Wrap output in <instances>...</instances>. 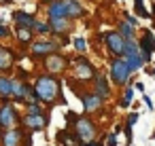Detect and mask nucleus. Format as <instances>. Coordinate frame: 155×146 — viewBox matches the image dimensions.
I'll return each instance as SVG.
<instances>
[{"mask_svg": "<svg viewBox=\"0 0 155 146\" xmlns=\"http://www.w3.org/2000/svg\"><path fill=\"white\" fill-rule=\"evenodd\" d=\"M123 21H125V24H130L132 28L136 26V17H134V15H130V13H125V15H123Z\"/></svg>", "mask_w": 155, "mask_h": 146, "instance_id": "28", "label": "nucleus"}, {"mask_svg": "<svg viewBox=\"0 0 155 146\" xmlns=\"http://www.w3.org/2000/svg\"><path fill=\"white\" fill-rule=\"evenodd\" d=\"M32 30H34V32H41V34H49V32H51V30H49V24H47V21H34Z\"/></svg>", "mask_w": 155, "mask_h": 146, "instance_id": "26", "label": "nucleus"}, {"mask_svg": "<svg viewBox=\"0 0 155 146\" xmlns=\"http://www.w3.org/2000/svg\"><path fill=\"white\" fill-rule=\"evenodd\" d=\"M15 64V53L11 47H5V45H0V72H7L11 70Z\"/></svg>", "mask_w": 155, "mask_h": 146, "instance_id": "17", "label": "nucleus"}, {"mask_svg": "<svg viewBox=\"0 0 155 146\" xmlns=\"http://www.w3.org/2000/svg\"><path fill=\"white\" fill-rule=\"evenodd\" d=\"M24 129L21 127H11L7 131L0 133V144L2 146H21V138H24Z\"/></svg>", "mask_w": 155, "mask_h": 146, "instance_id": "10", "label": "nucleus"}, {"mask_svg": "<svg viewBox=\"0 0 155 146\" xmlns=\"http://www.w3.org/2000/svg\"><path fill=\"white\" fill-rule=\"evenodd\" d=\"M106 146H117V131L108 135V142H106Z\"/></svg>", "mask_w": 155, "mask_h": 146, "instance_id": "30", "label": "nucleus"}, {"mask_svg": "<svg viewBox=\"0 0 155 146\" xmlns=\"http://www.w3.org/2000/svg\"><path fill=\"white\" fill-rule=\"evenodd\" d=\"M19 121H21V129H28V131H41V129L47 127V116H45V114H41V116H36V114H26V116L19 119Z\"/></svg>", "mask_w": 155, "mask_h": 146, "instance_id": "11", "label": "nucleus"}, {"mask_svg": "<svg viewBox=\"0 0 155 146\" xmlns=\"http://www.w3.org/2000/svg\"><path fill=\"white\" fill-rule=\"evenodd\" d=\"M134 11H136V15H140L142 19H149V17H151V13L144 9V0H134Z\"/></svg>", "mask_w": 155, "mask_h": 146, "instance_id": "24", "label": "nucleus"}, {"mask_svg": "<svg viewBox=\"0 0 155 146\" xmlns=\"http://www.w3.org/2000/svg\"><path fill=\"white\" fill-rule=\"evenodd\" d=\"M45 68H47V74L58 76V74H62V72L68 68V62H66V57H64V55L53 53V55L45 57Z\"/></svg>", "mask_w": 155, "mask_h": 146, "instance_id": "8", "label": "nucleus"}, {"mask_svg": "<svg viewBox=\"0 0 155 146\" xmlns=\"http://www.w3.org/2000/svg\"><path fill=\"white\" fill-rule=\"evenodd\" d=\"M17 40H19L21 45H28V43H32V40H34V34H32V30L17 28Z\"/></svg>", "mask_w": 155, "mask_h": 146, "instance_id": "23", "label": "nucleus"}, {"mask_svg": "<svg viewBox=\"0 0 155 146\" xmlns=\"http://www.w3.org/2000/svg\"><path fill=\"white\" fill-rule=\"evenodd\" d=\"M47 24H49V30L55 34V36H66L68 32H70V28H72V21L70 19H47Z\"/></svg>", "mask_w": 155, "mask_h": 146, "instance_id": "14", "label": "nucleus"}, {"mask_svg": "<svg viewBox=\"0 0 155 146\" xmlns=\"http://www.w3.org/2000/svg\"><path fill=\"white\" fill-rule=\"evenodd\" d=\"M26 106H28V114H36V116L45 114V112H43V104H41V102H32V104H26Z\"/></svg>", "mask_w": 155, "mask_h": 146, "instance_id": "25", "label": "nucleus"}, {"mask_svg": "<svg viewBox=\"0 0 155 146\" xmlns=\"http://www.w3.org/2000/svg\"><path fill=\"white\" fill-rule=\"evenodd\" d=\"M72 45H74V49H77L79 53H83V51L87 49V43H85L83 38H74V40H72Z\"/></svg>", "mask_w": 155, "mask_h": 146, "instance_id": "27", "label": "nucleus"}, {"mask_svg": "<svg viewBox=\"0 0 155 146\" xmlns=\"http://www.w3.org/2000/svg\"><path fill=\"white\" fill-rule=\"evenodd\" d=\"M134 87H136V91H140V93H144V85H142V83H134Z\"/></svg>", "mask_w": 155, "mask_h": 146, "instance_id": "35", "label": "nucleus"}, {"mask_svg": "<svg viewBox=\"0 0 155 146\" xmlns=\"http://www.w3.org/2000/svg\"><path fill=\"white\" fill-rule=\"evenodd\" d=\"M123 40H136V32H134V28L130 26V24H125V21H119V28L115 30Z\"/></svg>", "mask_w": 155, "mask_h": 146, "instance_id": "21", "label": "nucleus"}, {"mask_svg": "<svg viewBox=\"0 0 155 146\" xmlns=\"http://www.w3.org/2000/svg\"><path fill=\"white\" fill-rule=\"evenodd\" d=\"M74 76L81 78V81H89V78H94V76H96V68H94V64H91L89 59H85V57H77V59H74Z\"/></svg>", "mask_w": 155, "mask_h": 146, "instance_id": "9", "label": "nucleus"}, {"mask_svg": "<svg viewBox=\"0 0 155 146\" xmlns=\"http://www.w3.org/2000/svg\"><path fill=\"white\" fill-rule=\"evenodd\" d=\"M136 121H138V114H136V112H132V114H127V121H125V125H127V127H132Z\"/></svg>", "mask_w": 155, "mask_h": 146, "instance_id": "29", "label": "nucleus"}, {"mask_svg": "<svg viewBox=\"0 0 155 146\" xmlns=\"http://www.w3.org/2000/svg\"><path fill=\"white\" fill-rule=\"evenodd\" d=\"M11 93H13V78L0 76V97H2V102H11Z\"/></svg>", "mask_w": 155, "mask_h": 146, "instance_id": "20", "label": "nucleus"}, {"mask_svg": "<svg viewBox=\"0 0 155 146\" xmlns=\"http://www.w3.org/2000/svg\"><path fill=\"white\" fill-rule=\"evenodd\" d=\"M30 51H32L34 57H49V55H53V53L60 51V45H58L55 40H45V38H41V40H32Z\"/></svg>", "mask_w": 155, "mask_h": 146, "instance_id": "6", "label": "nucleus"}, {"mask_svg": "<svg viewBox=\"0 0 155 146\" xmlns=\"http://www.w3.org/2000/svg\"><path fill=\"white\" fill-rule=\"evenodd\" d=\"M81 102H83V108H85L89 114L104 108V102H102L98 95H94V93H83V95H81Z\"/></svg>", "mask_w": 155, "mask_h": 146, "instance_id": "16", "label": "nucleus"}, {"mask_svg": "<svg viewBox=\"0 0 155 146\" xmlns=\"http://www.w3.org/2000/svg\"><path fill=\"white\" fill-rule=\"evenodd\" d=\"M47 19H66V11L62 0H51L47 5Z\"/></svg>", "mask_w": 155, "mask_h": 146, "instance_id": "18", "label": "nucleus"}, {"mask_svg": "<svg viewBox=\"0 0 155 146\" xmlns=\"http://www.w3.org/2000/svg\"><path fill=\"white\" fill-rule=\"evenodd\" d=\"M153 138H155V133H153Z\"/></svg>", "mask_w": 155, "mask_h": 146, "instance_id": "37", "label": "nucleus"}, {"mask_svg": "<svg viewBox=\"0 0 155 146\" xmlns=\"http://www.w3.org/2000/svg\"><path fill=\"white\" fill-rule=\"evenodd\" d=\"M96 81H94V95H98L102 102H106L108 97H110V85H108V81L104 78V76H94Z\"/></svg>", "mask_w": 155, "mask_h": 146, "instance_id": "15", "label": "nucleus"}, {"mask_svg": "<svg viewBox=\"0 0 155 146\" xmlns=\"http://www.w3.org/2000/svg\"><path fill=\"white\" fill-rule=\"evenodd\" d=\"M34 93H36V100L47 104V106H53L55 100H60V104H64V97H62V83L58 76L53 74H38L34 78V85H32Z\"/></svg>", "mask_w": 155, "mask_h": 146, "instance_id": "1", "label": "nucleus"}, {"mask_svg": "<svg viewBox=\"0 0 155 146\" xmlns=\"http://www.w3.org/2000/svg\"><path fill=\"white\" fill-rule=\"evenodd\" d=\"M72 125H74V135L79 138V142H83V144L96 142L98 127H96V123H94L89 116H77Z\"/></svg>", "mask_w": 155, "mask_h": 146, "instance_id": "2", "label": "nucleus"}, {"mask_svg": "<svg viewBox=\"0 0 155 146\" xmlns=\"http://www.w3.org/2000/svg\"><path fill=\"white\" fill-rule=\"evenodd\" d=\"M142 102L147 104V108H149V110H153V102H151V97H149V95H144V97H142Z\"/></svg>", "mask_w": 155, "mask_h": 146, "instance_id": "33", "label": "nucleus"}, {"mask_svg": "<svg viewBox=\"0 0 155 146\" xmlns=\"http://www.w3.org/2000/svg\"><path fill=\"white\" fill-rule=\"evenodd\" d=\"M81 146H102V144H96V142H89V144H81Z\"/></svg>", "mask_w": 155, "mask_h": 146, "instance_id": "36", "label": "nucleus"}, {"mask_svg": "<svg viewBox=\"0 0 155 146\" xmlns=\"http://www.w3.org/2000/svg\"><path fill=\"white\" fill-rule=\"evenodd\" d=\"M17 123H19V114L13 108V104L11 102H2L0 104V131L17 127Z\"/></svg>", "mask_w": 155, "mask_h": 146, "instance_id": "5", "label": "nucleus"}, {"mask_svg": "<svg viewBox=\"0 0 155 146\" xmlns=\"http://www.w3.org/2000/svg\"><path fill=\"white\" fill-rule=\"evenodd\" d=\"M11 100L21 102V104L38 102V100H36V93H34V89H32V85H30V83H24V81H13V93H11Z\"/></svg>", "mask_w": 155, "mask_h": 146, "instance_id": "4", "label": "nucleus"}, {"mask_svg": "<svg viewBox=\"0 0 155 146\" xmlns=\"http://www.w3.org/2000/svg\"><path fill=\"white\" fill-rule=\"evenodd\" d=\"M104 40H106L108 51H110L115 57H121V53H123V38L113 30V32H106V34H104Z\"/></svg>", "mask_w": 155, "mask_h": 146, "instance_id": "12", "label": "nucleus"}, {"mask_svg": "<svg viewBox=\"0 0 155 146\" xmlns=\"http://www.w3.org/2000/svg\"><path fill=\"white\" fill-rule=\"evenodd\" d=\"M108 74H110V81L119 87H125L132 83V72L127 68V64L123 62V57H115L110 62V68H108Z\"/></svg>", "mask_w": 155, "mask_h": 146, "instance_id": "3", "label": "nucleus"}, {"mask_svg": "<svg viewBox=\"0 0 155 146\" xmlns=\"http://www.w3.org/2000/svg\"><path fill=\"white\" fill-rule=\"evenodd\" d=\"M155 51V36L151 30H142V38L138 43V53H140V59L142 64L151 62V53Z\"/></svg>", "mask_w": 155, "mask_h": 146, "instance_id": "7", "label": "nucleus"}, {"mask_svg": "<svg viewBox=\"0 0 155 146\" xmlns=\"http://www.w3.org/2000/svg\"><path fill=\"white\" fill-rule=\"evenodd\" d=\"M62 5H64V11H66V19H70V21L85 15V9L79 0H62Z\"/></svg>", "mask_w": 155, "mask_h": 146, "instance_id": "13", "label": "nucleus"}, {"mask_svg": "<svg viewBox=\"0 0 155 146\" xmlns=\"http://www.w3.org/2000/svg\"><path fill=\"white\" fill-rule=\"evenodd\" d=\"M132 100H134V89H132V85H125L123 97L119 100V108H127V106L132 104Z\"/></svg>", "mask_w": 155, "mask_h": 146, "instance_id": "22", "label": "nucleus"}, {"mask_svg": "<svg viewBox=\"0 0 155 146\" xmlns=\"http://www.w3.org/2000/svg\"><path fill=\"white\" fill-rule=\"evenodd\" d=\"M125 138H127V146L132 144V127H127L125 125Z\"/></svg>", "mask_w": 155, "mask_h": 146, "instance_id": "32", "label": "nucleus"}, {"mask_svg": "<svg viewBox=\"0 0 155 146\" xmlns=\"http://www.w3.org/2000/svg\"><path fill=\"white\" fill-rule=\"evenodd\" d=\"M17 78H19V81L24 78V83H26V78H28V72H21V70H19V72H17Z\"/></svg>", "mask_w": 155, "mask_h": 146, "instance_id": "34", "label": "nucleus"}, {"mask_svg": "<svg viewBox=\"0 0 155 146\" xmlns=\"http://www.w3.org/2000/svg\"><path fill=\"white\" fill-rule=\"evenodd\" d=\"M13 19H15V24H17V28H26V30H32V26H34V15H30V13H26V11H15L13 13Z\"/></svg>", "mask_w": 155, "mask_h": 146, "instance_id": "19", "label": "nucleus"}, {"mask_svg": "<svg viewBox=\"0 0 155 146\" xmlns=\"http://www.w3.org/2000/svg\"><path fill=\"white\" fill-rule=\"evenodd\" d=\"M7 36H9V26L0 24V38H7Z\"/></svg>", "mask_w": 155, "mask_h": 146, "instance_id": "31", "label": "nucleus"}]
</instances>
